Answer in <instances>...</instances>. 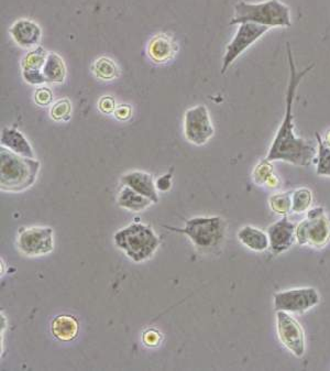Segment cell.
<instances>
[{
  "mask_svg": "<svg viewBox=\"0 0 330 371\" xmlns=\"http://www.w3.org/2000/svg\"><path fill=\"white\" fill-rule=\"evenodd\" d=\"M42 72H43L48 83L60 84L66 79V63L60 55H57L55 52H49Z\"/></svg>",
  "mask_w": 330,
  "mask_h": 371,
  "instance_id": "obj_20",
  "label": "cell"
},
{
  "mask_svg": "<svg viewBox=\"0 0 330 371\" xmlns=\"http://www.w3.org/2000/svg\"><path fill=\"white\" fill-rule=\"evenodd\" d=\"M122 183L138 192L141 196L151 200L153 203L159 202L157 189L151 174L144 171H131L122 178Z\"/></svg>",
  "mask_w": 330,
  "mask_h": 371,
  "instance_id": "obj_13",
  "label": "cell"
},
{
  "mask_svg": "<svg viewBox=\"0 0 330 371\" xmlns=\"http://www.w3.org/2000/svg\"><path fill=\"white\" fill-rule=\"evenodd\" d=\"M313 202V194L306 187H300L298 190L293 191L292 194V213L300 214L304 211L311 209Z\"/></svg>",
  "mask_w": 330,
  "mask_h": 371,
  "instance_id": "obj_25",
  "label": "cell"
},
{
  "mask_svg": "<svg viewBox=\"0 0 330 371\" xmlns=\"http://www.w3.org/2000/svg\"><path fill=\"white\" fill-rule=\"evenodd\" d=\"M320 302L318 291L314 287H298L274 293V309L290 314H304Z\"/></svg>",
  "mask_w": 330,
  "mask_h": 371,
  "instance_id": "obj_7",
  "label": "cell"
},
{
  "mask_svg": "<svg viewBox=\"0 0 330 371\" xmlns=\"http://www.w3.org/2000/svg\"><path fill=\"white\" fill-rule=\"evenodd\" d=\"M176 49L175 42L162 33L151 39L148 46V55L153 62L161 64L170 61L175 55Z\"/></svg>",
  "mask_w": 330,
  "mask_h": 371,
  "instance_id": "obj_15",
  "label": "cell"
},
{
  "mask_svg": "<svg viewBox=\"0 0 330 371\" xmlns=\"http://www.w3.org/2000/svg\"><path fill=\"white\" fill-rule=\"evenodd\" d=\"M270 28L258 25L253 22H244L239 25L238 30L231 44L226 48V53L222 59V74L226 73L229 66L242 55L249 46L257 42L263 35L268 32Z\"/></svg>",
  "mask_w": 330,
  "mask_h": 371,
  "instance_id": "obj_8",
  "label": "cell"
},
{
  "mask_svg": "<svg viewBox=\"0 0 330 371\" xmlns=\"http://www.w3.org/2000/svg\"><path fill=\"white\" fill-rule=\"evenodd\" d=\"M241 244L252 251L263 252L270 248L268 234L253 226H244L238 233Z\"/></svg>",
  "mask_w": 330,
  "mask_h": 371,
  "instance_id": "obj_17",
  "label": "cell"
},
{
  "mask_svg": "<svg viewBox=\"0 0 330 371\" xmlns=\"http://www.w3.org/2000/svg\"><path fill=\"white\" fill-rule=\"evenodd\" d=\"M9 33L14 42L22 48L38 46L42 35V31L38 23L28 19H20L14 22L9 29Z\"/></svg>",
  "mask_w": 330,
  "mask_h": 371,
  "instance_id": "obj_14",
  "label": "cell"
},
{
  "mask_svg": "<svg viewBox=\"0 0 330 371\" xmlns=\"http://www.w3.org/2000/svg\"><path fill=\"white\" fill-rule=\"evenodd\" d=\"M0 187L6 192H21L35 184L40 162L35 158L17 155L5 146L0 148Z\"/></svg>",
  "mask_w": 330,
  "mask_h": 371,
  "instance_id": "obj_2",
  "label": "cell"
},
{
  "mask_svg": "<svg viewBox=\"0 0 330 371\" xmlns=\"http://www.w3.org/2000/svg\"><path fill=\"white\" fill-rule=\"evenodd\" d=\"M276 331L282 344L296 357L305 354V333L300 323L284 311H276Z\"/></svg>",
  "mask_w": 330,
  "mask_h": 371,
  "instance_id": "obj_11",
  "label": "cell"
},
{
  "mask_svg": "<svg viewBox=\"0 0 330 371\" xmlns=\"http://www.w3.org/2000/svg\"><path fill=\"white\" fill-rule=\"evenodd\" d=\"M114 241L129 259L138 263L150 259L161 245V239L155 231L141 222H133L117 231Z\"/></svg>",
  "mask_w": 330,
  "mask_h": 371,
  "instance_id": "obj_4",
  "label": "cell"
},
{
  "mask_svg": "<svg viewBox=\"0 0 330 371\" xmlns=\"http://www.w3.org/2000/svg\"><path fill=\"white\" fill-rule=\"evenodd\" d=\"M48 55L49 53L42 46L35 48L23 57L21 63L22 70H42Z\"/></svg>",
  "mask_w": 330,
  "mask_h": 371,
  "instance_id": "obj_24",
  "label": "cell"
},
{
  "mask_svg": "<svg viewBox=\"0 0 330 371\" xmlns=\"http://www.w3.org/2000/svg\"><path fill=\"white\" fill-rule=\"evenodd\" d=\"M168 231L184 234L198 249L211 250L222 244L226 237V222L220 216L193 217L183 228L164 226Z\"/></svg>",
  "mask_w": 330,
  "mask_h": 371,
  "instance_id": "obj_5",
  "label": "cell"
},
{
  "mask_svg": "<svg viewBox=\"0 0 330 371\" xmlns=\"http://www.w3.org/2000/svg\"><path fill=\"white\" fill-rule=\"evenodd\" d=\"M70 113H72V105L68 98H63L57 102L55 105L52 106L51 111H50L52 120H57V122L70 120Z\"/></svg>",
  "mask_w": 330,
  "mask_h": 371,
  "instance_id": "obj_27",
  "label": "cell"
},
{
  "mask_svg": "<svg viewBox=\"0 0 330 371\" xmlns=\"http://www.w3.org/2000/svg\"><path fill=\"white\" fill-rule=\"evenodd\" d=\"M22 77L31 85H42L48 82L42 70H22Z\"/></svg>",
  "mask_w": 330,
  "mask_h": 371,
  "instance_id": "obj_28",
  "label": "cell"
},
{
  "mask_svg": "<svg viewBox=\"0 0 330 371\" xmlns=\"http://www.w3.org/2000/svg\"><path fill=\"white\" fill-rule=\"evenodd\" d=\"M318 144V161L316 173L322 176H330V146L322 140L320 133H315Z\"/></svg>",
  "mask_w": 330,
  "mask_h": 371,
  "instance_id": "obj_22",
  "label": "cell"
},
{
  "mask_svg": "<svg viewBox=\"0 0 330 371\" xmlns=\"http://www.w3.org/2000/svg\"><path fill=\"white\" fill-rule=\"evenodd\" d=\"M53 101V94L49 87H40L35 94V104L42 107H46Z\"/></svg>",
  "mask_w": 330,
  "mask_h": 371,
  "instance_id": "obj_29",
  "label": "cell"
},
{
  "mask_svg": "<svg viewBox=\"0 0 330 371\" xmlns=\"http://www.w3.org/2000/svg\"><path fill=\"white\" fill-rule=\"evenodd\" d=\"M0 142L1 146H5L17 155L35 158L32 146L29 144V141L20 131H17L16 128H3Z\"/></svg>",
  "mask_w": 330,
  "mask_h": 371,
  "instance_id": "obj_16",
  "label": "cell"
},
{
  "mask_svg": "<svg viewBox=\"0 0 330 371\" xmlns=\"http://www.w3.org/2000/svg\"><path fill=\"white\" fill-rule=\"evenodd\" d=\"M117 204L122 209L140 213V211H146L151 204H153V202L146 196H141L138 192H135L131 187L125 185L117 198Z\"/></svg>",
  "mask_w": 330,
  "mask_h": 371,
  "instance_id": "obj_19",
  "label": "cell"
},
{
  "mask_svg": "<svg viewBox=\"0 0 330 371\" xmlns=\"http://www.w3.org/2000/svg\"><path fill=\"white\" fill-rule=\"evenodd\" d=\"M273 166L270 161L262 160L253 170L252 178L255 184L266 185L271 176L273 175Z\"/></svg>",
  "mask_w": 330,
  "mask_h": 371,
  "instance_id": "obj_26",
  "label": "cell"
},
{
  "mask_svg": "<svg viewBox=\"0 0 330 371\" xmlns=\"http://www.w3.org/2000/svg\"><path fill=\"white\" fill-rule=\"evenodd\" d=\"M114 114L117 120L125 122V120H130L131 115H133V108H131L130 105L122 104V105L117 106Z\"/></svg>",
  "mask_w": 330,
  "mask_h": 371,
  "instance_id": "obj_33",
  "label": "cell"
},
{
  "mask_svg": "<svg viewBox=\"0 0 330 371\" xmlns=\"http://www.w3.org/2000/svg\"><path fill=\"white\" fill-rule=\"evenodd\" d=\"M20 251L28 257L49 255L55 248L53 229L51 227L22 228L18 237Z\"/></svg>",
  "mask_w": 330,
  "mask_h": 371,
  "instance_id": "obj_10",
  "label": "cell"
},
{
  "mask_svg": "<svg viewBox=\"0 0 330 371\" xmlns=\"http://www.w3.org/2000/svg\"><path fill=\"white\" fill-rule=\"evenodd\" d=\"M287 60L290 66V79L287 91V108H285L284 120L276 133L275 138L272 141L268 155L264 160L284 161L294 166L309 167L315 162L317 149L311 141L300 138L294 133V115H293V104L295 98L296 91L302 79L306 74L314 68L315 64L298 72L295 63L293 59L292 49L290 44H287Z\"/></svg>",
  "mask_w": 330,
  "mask_h": 371,
  "instance_id": "obj_1",
  "label": "cell"
},
{
  "mask_svg": "<svg viewBox=\"0 0 330 371\" xmlns=\"http://www.w3.org/2000/svg\"><path fill=\"white\" fill-rule=\"evenodd\" d=\"M325 142L330 146V131H328L327 135H326Z\"/></svg>",
  "mask_w": 330,
  "mask_h": 371,
  "instance_id": "obj_35",
  "label": "cell"
},
{
  "mask_svg": "<svg viewBox=\"0 0 330 371\" xmlns=\"http://www.w3.org/2000/svg\"><path fill=\"white\" fill-rule=\"evenodd\" d=\"M296 241L300 246L324 248L330 241V220L322 207L307 211L305 220L296 226Z\"/></svg>",
  "mask_w": 330,
  "mask_h": 371,
  "instance_id": "obj_6",
  "label": "cell"
},
{
  "mask_svg": "<svg viewBox=\"0 0 330 371\" xmlns=\"http://www.w3.org/2000/svg\"><path fill=\"white\" fill-rule=\"evenodd\" d=\"M51 330L53 335L59 341H73L79 334V321L72 315H59L52 322Z\"/></svg>",
  "mask_w": 330,
  "mask_h": 371,
  "instance_id": "obj_18",
  "label": "cell"
},
{
  "mask_svg": "<svg viewBox=\"0 0 330 371\" xmlns=\"http://www.w3.org/2000/svg\"><path fill=\"white\" fill-rule=\"evenodd\" d=\"M98 107H99V111L104 113V114H111L116 109V101L111 96H104V97L100 98Z\"/></svg>",
  "mask_w": 330,
  "mask_h": 371,
  "instance_id": "obj_31",
  "label": "cell"
},
{
  "mask_svg": "<svg viewBox=\"0 0 330 371\" xmlns=\"http://www.w3.org/2000/svg\"><path fill=\"white\" fill-rule=\"evenodd\" d=\"M93 72L96 77L103 81H111L119 75L116 63L108 57H100L93 64Z\"/></svg>",
  "mask_w": 330,
  "mask_h": 371,
  "instance_id": "obj_21",
  "label": "cell"
},
{
  "mask_svg": "<svg viewBox=\"0 0 330 371\" xmlns=\"http://www.w3.org/2000/svg\"><path fill=\"white\" fill-rule=\"evenodd\" d=\"M292 194L293 191L285 193H278L269 198L270 207L276 214L287 216L292 213Z\"/></svg>",
  "mask_w": 330,
  "mask_h": 371,
  "instance_id": "obj_23",
  "label": "cell"
},
{
  "mask_svg": "<svg viewBox=\"0 0 330 371\" xmlns=\"http://www.w3.org/2000/svg\"><path fill=\"white\" fill-rule=\"evenodd\" d=\"M244 22H253L269 28H287L292 26V18L290 8L280 0H266L258 3L240 1L235 6V16L231 25H241Z\"/></svg>",
  "mask_w": 330,
  "mask_h": 371,
  "instance_id": "obj_3",
  "label": "cell"
},
{
  "mask_svg": "<svg viewBox=\"0 0 330 371\" xmlns=\"http://www.w3.org/2000/svg\"><path fill=\"white\" fill-rule=\"evenodd\" d=\"M161 339H162V335L160 332H157L155 328L148 330L144 332V336H142V341H144V345L149 347H155L160 344Z\"/></svg>",
  "mask_w": 330,
  "mask_h": 371,
  "instance_id": "obj_30",
  "label": "cell"
},
{
  "mask_svg": "<svg viewBox=\"0 0 330 371\" xmlns=\"http://www.w3.org/2000/svg\"><path fill=\"white\" fill-rule=\"evenodd\" d=\"M278 183H279V179H278V176H276L275 174H273V175L271 176L266 185H268L269 187H274L278 185Z\"/></svg>",
  "mask_w": 330,
  "mask_h": 371,
  "instance_id": "obj_34",
  "label": "cell"
},
{
  "mask_svg": "<svg viewBox=\"0 0 330 371\" xmlns=\"http://www.w3.org/2000/svg\"><path fill=\"white\" fill-rule=\"evenodd\" d=\"M184 133L187 140L196 146L207 144L214 137V126L211 124L208 109L204 105L188 109L184 116Z\"/></svg>",
  "mask_w": 330,
  "mask_h": 371,
  "instance_id": "obj_9",
  "label": "cell"
},
{
  "mask_svg": "<svg viewBox=\"0 0 330 371\" xmlns=\"http://www.w3.org/2000/svg\"><path fill=\"white\" fill-rule=\"evenodd\" d=\"M172 178H173V169L171 170V172L160 176L157 180L155 187H157V190L161 191V192H166V191L170 190L171 187H172Z\"/></svg>",
  "mask_w": 330,
  "mask_h": 371,
  "instance_id": "obj_32",
  "label": "cell"
},
{
  "mask_svg": "<svg viewBox=\"0 0 330 371\" xmlns=\"http://www.w3.org/2000/svg\"><path fill=\"white\" fill-rule=\"evenodd\" d=\"M296 226L287 216L282 217L281 220L269 226L266 234L270 240L269 249L272 255H281L294 245L296 241Z\"/></svg>",
  "mask_w": 330,
  "mask_h": 371,
  "instance_id": "obj_12",
  "label": "cell"
}]
</instances>
